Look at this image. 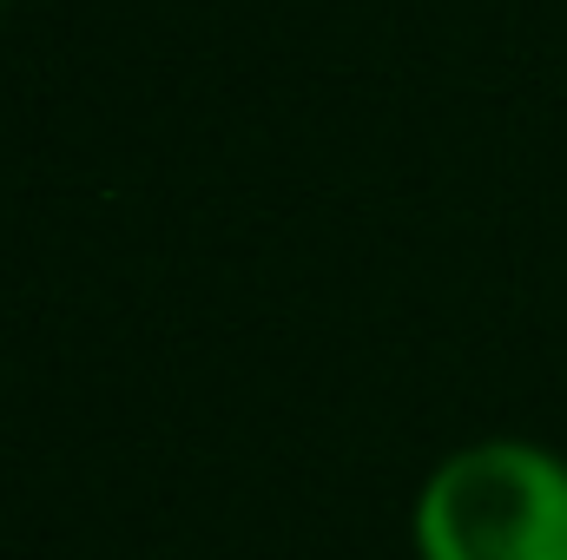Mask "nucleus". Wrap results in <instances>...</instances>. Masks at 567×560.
Returning <instances> with one entry per match:
<instances>
[{
    "label": "nucleus",
    "instance_id": "nucleus-1",
    "mask_svg": "<svg viewBox=\"0 0 567 560\" xmlns=\"http://www.w3.org/2000/svg\"><path fill=\"white\" fill-rule=\"evenodd\" d=\"M416 560H567V462L488 435L435 462L410 515Z\"/></svg>",
    "mask_w": 567,
    "mask_h": 560
}]
</instances>
